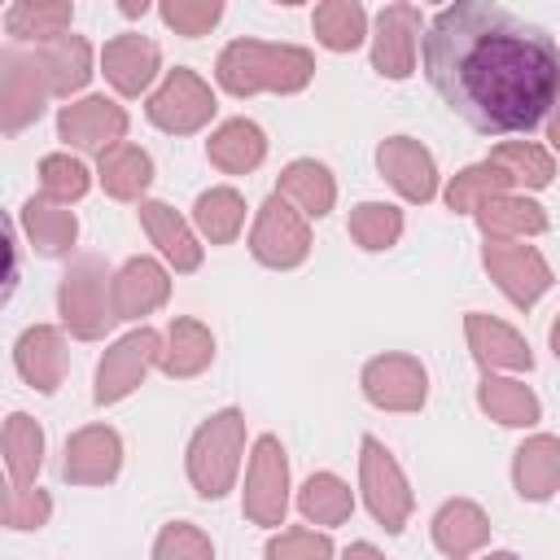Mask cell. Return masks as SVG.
Here are the masks:
<instances>
[{
  "label": "cell",
  "instance_id": "cell-1",
  "mask_svg": "<svg viewBox=\"0 0 560 560\" xmlns=\"http://www.w3.org/2000/svg\"><path fill=\"white\" fill-rule=\"evenodd\" d=\"M420 66L451 114L481 136L534 131L560 101L556 39L494 0L446 4L420 39Z\"/></svg>",
  "mask_w": 560,
  "mask_h": 560
},
{
  "label": "cell",
  "instance_id": "cell-2",
  "mask_svg": "<svg viewBox=\"0 0 560 560\" xmlns=\"http://www.w3.org/2000/svg\"><path fill=\"white\" fill-rule=\"evenodd\" d=\"M122 9H127V13H140V9H144V0H122Z\"/></svg>",
  "mask_w": 560,
  "mask_h": 560
}]
</instances>
